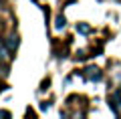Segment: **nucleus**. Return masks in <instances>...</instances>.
<instances>
[{
	"label": "nucleus",
	"instance_id": "423d86ee",
	"mask_svg": "<svg viewBox=\"0 0 121 119\" xmlns=\"http://www.w3.org/2000/svg\"><path fill=\"white\" fill-rule=\"evenodd\" d=\"M77 28H79V32H85V34H87V32H91V26H85V24H79Z\"/></svg>",
	"mask_w": 121,
	"mask_h": 119
},
{
	"label": "nucleus",
	"instance_id": "f257e3e1",
	"mask_svg": "<svg viewBox=\"0 0 121 119\" xmlns=\"http://www.w3.org/2000/svg\"><path fill=\"white\" fill-rule=\"evenodd\" d=\"M101 77H103V71L97 67H89L85 69V79H89V81H99Z\"/></svg>",
	"mask_w": 121,
	"mask_h": 119
},
{
	"label": "nucleus",
	"instance_id": "20e7f679",
	"mask_svg": "<svg viewBox=\"0 0 121 119\" xmlns=\"http://www.w3.org/2000/svg\"><path fill=\"white\" fill-rule=\"evenodd\" d=\"M56 30H63L65 28V16H63V14H59V16H56Z\"/></svg>",
	"mask_w": 121,
	"mask_h": 119
},
{
	"label": "nucleus",
	"instance_id": "7ed1b4c3",
	"mask_svg": "<svg viewBox=\"0 0 121 119\" xmlns=\"http://www.w3.org/2000/svg\"><path fill=\"white\" fill-rule=\"evenodd\" d=\"M6 44H8L10 51H16V48H18V36H16V34H10L8 40H6Z\"/></svg>",
	"mask_w": 121,
	"mask_h": 119
},
{
	"label": "nucleus",
	"instance_id": "0eeeda50",
	"mask_svg": "<svg viewBox=\"0 0 121 119\" xmlns=\"http://www.w3.org/2000/svg\"><path fill=\"white\" fill-rule=\"evenodd\" d=\"M48 83H51V81H48V79H44V81L40 83V89H43V91H47V89H48Z\"/></svg>",
	"mask_w": 121,
	"mask_h": 119
},
{
	"label": "nucleus",
	"instance_id": "39448f33",
	"mask_svg": "<svg viewBox=\"0 0 121 119\" xmlns=\"http://www.w3.org/2000/svg\"><path fill=\"white\" fill-rule=\"evenodd\" d=\"M6 59H8V48H4L0 44V61H6Z\"/></svg>",
	"mask_w": 121,
	"mask_h": 119
},
{
	"label": "nucleus",
	"instance_id": "f03ea898",
	"mask_svg": "<svg viewBox=\"0 0 121 119\" xmlns=\"http://www.w3.org/2000/svg\"><path fill=\"white\" fill-rule=\"evenodd\" d=\"M111 83H113V87H121V65H113Z\"/></svg>",
	"mask_w": 121,
	"mask_h": 119
}]
</instances>
